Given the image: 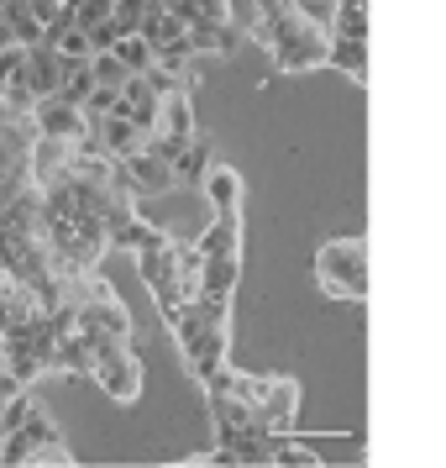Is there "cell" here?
I'll list each match as a JSON object with an SVG mask.
<instances>
[{
    "mask_svg": "<svg viewBox=\"0 0 446 468\" xmlns=\"http://www.w3.org/2000/svg\"><path fill=\"white\" fill-rule=\"evenodd\" d=\"M253 37L284 74H310L331 64V27L316 22L299 0H253Z\"/></svg>",
    "mask_w": 446,
    "mask_h": 468,
    "instance_id": "obj_1",
    "label": "cell"
},
{
    "mask_svg": "<svg viewBox=\"0 0 446 468\" xmlns=\"http://www.w3.org/2000/svg\"><path fill=\"white\" fill-rule=\"evenodd\" d=\"M316 279L326 295L368 300V242L362 237H337L316 253Z\"/></svg>",
    "mask_w": 446,
    "mask_h": 468,
    "instance_id": "obj_2",
    "label": "cell"
},
{
    "mask_svg": "<svg viewBox=\"0 0 446 468\" xmlns=\"http://www.w3.org/2000/svg\"><path fill=\"white\" fill-rule=\"evenodd\" d=\"M179 342H184V353H190V363H194V374H221V353H226V337H221V321L215 316H205V311H179Z\"/></svg>",
    "mask_w": 446,
    "mask_h": 468,
    "instance_id": "obj_3",
    "label": "cell"
},
{
    "mask_svg": "<svg viewBox=\"0 0 446 468\" xmlns=\"http://www.w3.org/2000/svg\"><path fill=\"white\" fill-rule=\"evenodd\" d=\"M148 137H152V132H142L137 122H127V116L116 111V116H106V122H95V127H89L85 153H100L106 164H127L131 153L148 148Z\"/></svg>",
    "mask_w": 446,
    "mask_h": 468,
    "instance_id": "obj_4",
    "label": "cell"
},
{
    "mask_svg": "<svg viewBox=\"0 0 446 468\" xmlns=\"http://www.w3.org/2000/svg\"><path fill=\"white\" fill-rule=\"evenodd\" d=\"M58 85H64V58H58L47 43L26 48V53H22V101H26V106L37 111L43 101H53Z\"/></svg>",
    "mask_w": 446,
    "mask_h": 468,
    "instance_id": "obj_5",
    "label": "cell"
},
{
    "mask_svg": "<svg viewBox=\"0 0 446 468\" xmlns=\"http://www.w3.org/2000/svg\"><path fill=\"white\" fill-rule=\"evenodd\" d=\"M32 127H37V137H47V143H64V148H85V116L68 106V101H43V106L32 111Z\"/></svg>",
    "mask_w": 446,
    "mask_h": 468,
    "instance_id": "obj_6",
    "label": "cell"
},
{
    "mask_svg": "<svg viewBox=\"0 0 446 468\" xmlns=\"http://www.w3.org/2000/svg\"><path fill=\"white\" fill-rule=\"evenodd\" d=\"M116 179L127 185L131 200H137V195H163V190H173V169L163 164V158H152L148 148L131 153L127 164H116Z\"/></svg>",
    "mask_w": 446,
    "mask_h": 468,
    "instance_id": "obj_7",
    "label": "cell"
},
{
    "mask_svg": "<svg viewBox=\"0 0 446 468\" xmlns=\"http://www.w3.org/2000/svg\"><path fill=\"white\" fill-rule=\"evenodd\" d=\"M95 374H100L110 400H137V389H142V368H137V358H131L127 347H106L95 358Z\"/></svg>",
    "mask_w": 446,
    "mask_h": 468,
    "instance_id": "obj_8",
    "label": "cell"
},
{
    "mask_svg": "<svg viewBox=\"0 0 446 468\" xmlns=\"http://www.w3.org/2000/svg\"><path fill=\"white\" fill-rule=\"evenodd\" d=\"M236 43H242V27L236 22H221V27H190L184 32V48H190V58H226V53H236Z\"/></svg>",
    "mask_w": 446,
    "mask_h": 468,
    "instance_id": "obj_9",
    "label": "cell"
},
{
    "mask_svg": "<svg viewBox=\"0 0 446 468\" xmlns=\"http://www.w3.org/2000/svg\"><path fill=\"white\" fill-rule=\"evenodd\" d=\"M200 190H205V200H211L221 216H236V211H242V174L226 169V164H211V174L200 179Z\"/></svg>",
    "mask_w": 446,
    "mask_h": 468,
    "instance_id": "obj_10",
    "label": "cell"
},
{
    "mask_svg": "<svg viewBox=\"0 0 446 468\" xmlns=\"http://www.w3.org/2000/svg\"><path fill=\"white\" fill-rule=\"evenodd\" d=\"M43 43L64 58V64H89L95 58V48H89V32H79V27L68 22V16H58V22L43 32Z\"/></svg>",
    "mask_w": 446,
    "mask_h": 468,
    "instance_id": "obj_11",
    "label": "cell"
},
{
    "mask_svg": "<svg viewBox=\"0 0 446 468\" xmlns=\"http://www.w3.org/2000/svg\"><path fill=\"white\" fill-rule=\"evenodd\" d=\"M236 242H242V221L236 216H215L211 227L200 232L194 253L200 258H236Z\"/></svg>",
    "mask_w": 446,
    "mask_h": 468,
    "instance_id": "obj_12",
    "label": "cell"
},
{
    "mask_svg": "<svg viewBox=\"0 0 446 468\" xmlns=\"http://www.w3.org/2000/svg\"><path fill=\"white\" fill-rule=\"evenodd\" d=\"M211 158H215L211 137H194L190 148L173 158V185H200V179L211 174Z\"/></svg>",
    "mask_w": 446,
    "mask_h": 468,
    "instance_id": "obj_13",
    "label": "cell"
},
{
    "mask_svg": "<svg viewBox=\"0 0 446 468\" xmlns=\"http://www.w3.org/2000/svg\"><path fill=\"white\" fill-rule=\"evenodd\" d=\"M331 37H352V43H368V5L362 0H337L331 11Z\"/></svg>",
    "mask_w": 446,
    "mask_h": 468,
    "instance_id": "obj_14",
    "label": "cell"
},
{
    "mask_svg": "<svg viewBox=\"0 0 446 468\" xmlns=\"http://www.w3.org/2000/svg\"><path fill=\"white\" fill-rule=\"evenodd\" d=\"M173 16L184 27H221L232 22V5L226 0H173Z\"/></svg>",
    "mask_w": 446,
    "mask_h": 468,
    "instance_id": "obj_15",
    "label": "cell"
},
{
    "mask_svg": "<svg viewBox=\"0 0 446 468\" xmlns=\"http://www.w3.org/2000/svg\"><path fill=\"white\" fill-rule=\"evenodd\" d=\"M331 69H347V74H352V85H368V43L331 37Z\"/></svg>",
    "mask_w": 446,
    "mask_h": 468,
    "instance_id": "obj_16",
    "label": "cell"
},
{
    "mask_svg": "<svg viewBox=\"0 0 446 468\" xmlns=\"http://www.w3.org/2000/svg\"><path fill=\"white\" fill-rule=\"evenodd\" d=\"M64 16L79 32H95V27L110 22V0H64Z\"/></svg>",
    "mask_w": 446,
    "mask_h": 468,
    "instance_id": "obj_17",
    "label": "cell"
},
{
    "mask_svg": "<svg viewBox=\"0 0 446 468\" xmlns=\"http://www.w3.org/2000/svg\"><path fill=\"white\" fill-rule=\"evenodd\" d=\"M89 90H95V80H89V64H64V85H58V95H53V101H68V106L79 111Z\"/></svg>",
    "mask_w": 446,
    "mask_h": 468,
    "instance_id": "obj_18",
    "label": "cell"
},
{
    "mask_svg": "<svg viewBox=\"0 0 446 468\" xmlns=\"http://www.w3.org/2000/svg\"><path fill=\"white\" fill-rule=\"evenodd\" d=\"M110 53H116V64L127 69V80H131V74H148V69H152V53H148V43H142V37H121Z\"/></svg>",
    "mask_w": 446,
    "mask_h": 468,
    "instance_id": "obj_19",
    "label": "cell"
},
{
    "mask_svg": "<svg viewBox=\"0 0 446 468\" xmlns=\"http://www.w3.org/2000/svg\"><path fill=\"white\" fill-rule=\"evenodd\" d=\"M16 395H22V384H16V374H11V368H0V405H11Z\"/></svg>",
    "mask_w": 446,
    "mask_h": 468,
    "instance_id": "obj_20",
    "label": "cell"
},
{
    "mask_svg": "<svg viewBox=\"0 0 446 468\" xmlns=\"http://www.w3.org/2000/svg\"><path fill=\"white\" fill-rule=\"evenodd\" d=\"M5 5H11V0H0V11H5Z\"/></svg>",
    "mask_w": 446,
    "mask_h": 468,
    "instance_id": "obj_21",
    "label": "cell"
}]
</instances>
